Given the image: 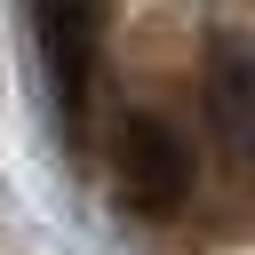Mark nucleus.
<instances>
[{
  "instance_id": "2",
  "label": "nucleus",
  "mask_w": 255,
  "mask_h": 255,
  "mask_svg": "<svg viewBox=\"0 0 255 255\" xmlns=\"http://www.w3.org/2000/svg\"><path fill=\"white\" fill-rule=\"evenodd\" d=\"M199 104L239 175H255V32H215L199 56Z\"/></svg>"
},
{
  "instance_id": "3",
  "label": "nucleus",
  "mask_w": 255,
  "mask_h": 255,
  "mask_svg": "<svg viewBox=\"0 0 255 255\" xmlns=\"http://www.w3.org/2000/svg\"><path fill=\"white\" fill-rule=\"evenodd\" d=\"M40 48L56 72V104L80 128L96 96V56H104V0H40Z\"/></svg>"
},
{
  "instance_id": "1",
  "label": "nucleus",
  "mask_w": 255,
  "mask_h": 255,
  "mask_svg": "<svg viewBox=\"0 0 255 255\" xmlns=\"http://www.w3.org/2000/svg\"><path fill=\"white\" fill-rule=\"evenodd\" d=\"M112 167H120L128 207H143V215H175L183 191H191V151H183V135H175L159 112H128V120H120Z\"/></svg>"
}]
</instances>
